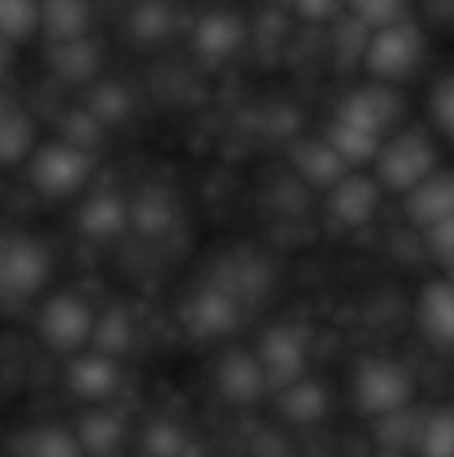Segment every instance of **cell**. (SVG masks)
<instances>
[{"label": "cell", "mask_w": 454, "mask_h": 457, "mask_svg": "<svg viewBox=\"0 0 454 457\" xmlns=\"http://www.w3.org/2000/svg\"><path fill=\"white\" fill-rule=\"evenodd\" d=\"M51 276L48 249L27 233H0V300L24 303Z\"/></svg>", "instance_id": "obj_1"}, {"label": "cell", "mask_w": 454, "mask_h": 457, "mask_svg": "<svg viewBox=\"0 0 454 457\" xmlns=\"http://www.w3.org/2000/svg\"><path fill=\"white\" fill-rule=\"evenodd\" d=\"M91 174L88 150L59 139L37 147L29 155V182L48 198H64L78 193Z\"/></svg>", "instance_id": "obj_2"}, {"label": "cell", "mask_w": 454, "mask_h": 457, "mask_svg": "<svg viewBox=\"0 0 454 457\" xmlns=\"http://www.w3.org/2000/svg\"><path fill=\"white\" fill-rule=\"evenodd\" d=\"M377 182L396 193H409L431 171H436V147L420 131H401L380 147Z\"/></svg>", "instance_id": "obj_3"}, {"label": "cell", "mask_w": 454, "mask_h": 457, "mask_svg": "<svg viewBox=\"0 0 454 457\" xmlns=\"http://www.w3.org/2000/svg\"><path fill=\"white\" fill-rule=\"evenodd\" d=\"M423 48H425L423 32L412 21L401 19L369 35L364 48V62L369 72L377 75L380 80H401L412 75V70L420 64Z\"/></svg>", "instance_id": "obj_4"}, {"label": "cell", "mask_w": 454, "mask_h": 457, "mask_svg": "<svg viewBox=\"0 0 454 457\" xmlns=\"http://www.w3.org/2000/svg\"><path fill=\"white\" fill-rule=\"evenodd\" d=\"M356 402L372 418L401 410L412 402V378L391 359H367L356 372Z\"/></svg>", "instance_id": "obj_5"}, {"label": "cell", "mask_w": 454, "mask_h": 457, "mask_svg": "<svg viewBox=\"0 0 454 457\" xmlns=\"http://www.w3.org/2000/svg\"><path fill=\"white\" fill-rule=\"evenodd\" d=\"M94 321L96 319L86 300L75 295H56L43 305L37 329L48 348L59 353H75L86 343H91Z\"/></svg>", "instance_id": "obj_6"}, {"label": "cell", "mask_w": 454, "mask_h": 457, "mask_svg": "<svg viewBox=\"0 0 454 457\" xmlns=\"http://www.w3.org/2000/svg\"><path fill=\"white\" fill-rule=\"evenodd\" d=\"M182 321L198 340L227 337L241 321V300L225 284H209L185 303Z\"/></svg>", "instance_id": "obj_7"}, {"label": "cell", "mask_w": 454, "mask_h": 457, "mask_svg": "<svg viewBox=\"0 0 454 457\" xmlns=\"http://www.w3.org/2000/svg\"><path fill=\"white\" fill-rule=\"evenodd\" d=\"M257 359L265 370L270 391H278L308 370V335L300 327H273L257 345Z\"/></svg>", "instance_id": "obj_8"}, {"label": "cell", "mask_w": 454, "mask_h": 457, "mask_svg": "<svg viewBox=\"0 0 454 457\" xmlns=\"http://www.w3.org/2000/svg\"><path fill=\"white\" fill-rule=\"evenodd\" d=\"M404 112V99L388 88V86H364L351 91L337 115L340 120H348L353 126H361L377 137H385V131L399 120V115Z\"/></svg>", "instance_id": "obj_9"}, {"label": "cell", "mask_w": 454, "mask_h": 457, "mask_svg": "<svg viewBox=\"0 0 454 457\" xmlns=\"http://www.w3.org/2000/svg\"><path fill=\"white\" fill-rule=\"evenodd\" d=\"M217 388L219 394L233 404H254L262 399L265 391H270L265 370L257 359V353L233 351L227 353L217 367Z\"/></svg>", "instance_id": "obj_10"}, {"label": "cell", "mask_w": 454, "mask_h": 457, "mask_svg": "<svg viewBox=\"0 0 454 457\" xmlns=\"http://www.w3.org/2000/svg\"><path fill=\"white\" fill-rule=\"evenodd\" d=\"M404 195L407 217L425 230L454 214V171H431Z\"/></svg>", "instance_id": "obj_11"}, {"label": "cell", "mask_w": 454, "mask_h": 457, "mask_svg": "<svg viewBox=\"0 0 454 457\" xmlns=\"http://www.w3.org/2000/svg\"><path fill=\"white\" fill-rule=\"evenodd\" d=\"M377 206H380V182L364 174L348 171L334 187H329V209L348 228L367 225L375 217Z\"/></svg>", "instance_id": "obj_12"}, {"label": "cell", "mask_w": 454, "mask_h": 457, "mask_svg": "<svg viewBox=\"0 0 454 457\" xmlns=\"http://www.w3.org/2000/svg\"><path fill=\"white\" fill-rule=\"evenodd\" d=\"M120 383V372L115 364V356H107L102 351L80 353L70 361L67 370V386L75 396L86 402H99L115 394Z\"/></svg>", "instance_id": "obj_13"}, {"label": "cell", "mask_w": 454, "mask_h": 457, "mask_svg": "<svg viewBox=\"0 0 454 457\" xmlns=\"http://www.w3.org/2000/svg\"><path fill=\"white\" fill-rule=\"evenodd\" d=\"M246 37V27L244 21L230 13V11H211L206 13L198 24H195V51L209 59V62H225L230 59Z\"/></svg>", "instance_id": "obj_14"}, {"label": "cell", "mask_w": 454, "mask_h": 457, "mask_svg": "<svg viewBox=\"0 0 454 457\" xmlns=\"http://www.w3.org/2000/svg\"><path fill=\"white\" fill-rule=\"evenodd\" d=\"M91 27L88 0H40L37 3V29L48 43L83 37Z\"/></svg>", "instance_id": "obj_15"}, {"label": "cell", "mask_w": 454, "mask_h": 457, "mask_svg": "<svg viewBox=\"0 0 454 457\" xmlns=\"http://www.w3.org/2000/svg\"><path fill=\"white\" fill-rule=\"evenodd\" d=\"M131 222L128 206L118 193H96L91 198L83 201V206L78 209V228L88 236V238H115L126 230V225Z\"/></svg>", "instance_id": "obj_16"}, {"label": "cell", "mask_w": 454, "mask_h": 457, "mask_svg": "<svg viewBox=\"0 0 454 457\" xmlns=\"http://www.w3.org/2000/svg\"><path fill=\"white\" fill-rule=\"evenodd\" d=\"M423 332L439 345H454V281H433L417 303Z\"/></svg>", "instance_id": "obj_17"}, {"label": "cell", "mask_w": 454, "mask_h": 457, "mask_svg": "<svg viewBox=\"0 0 454 457\" xmlns=\"http://www.w3.org/2000/svg\"><path fill=\"white\" fill-rule=\"evenodd\" d=\"M45 59H48V70L67 83H86L99 70V51L86 35L75 40L51 43Z\"/></svg>", "instance_id": "obj_18"}, {"label": "cell", "mask_w": 454, "mask_h": 457, "mask_svg": "<svg viewBox=\"0 0 454 457\" xmlns=\"http://www.w3.org/2000/svg\"><path fill=\"white\" fill-rule=\"evenodd\" d=\"M276 394H278L281 415L294 426H313L329 410V396H326L324 386H318L316 380H308V378H300V380L278 388Z\"/></svg>", "instance_id": "obj_19"}, {"label": "cell", "mask_w": 454, "mask_h": 457, "mask_svg": "<svg viewBox=\"0 0 454 457\" xmlns=\"http://www.w3.org/2000/svg\"><path fill=\"white\" fill-rule=\"evenodd\" d=\"M294 163L310 185L324 187V190L334 187L351 171V166L337 155V150L326 139L297 145L294 147Z\"/></svg>", "instance_id": "obj_20"}, {"label": "cell", "mask_w": 454, "mask_h": 457, "mask_svg": "<svg viewBox=\"0 0 454 457\" xmlns=\"http://www.w3.org/2000/svg\"><path fill=\"white\" fill-rule=\"evenodd\" d=\"M334 150L337 155L348 163V166H364V163H372L383 147V137L361 129V126H353L348 120H340L334 118L332 126L326 129V137H324Z\"/></svg>", "instance_id": "obj_21"}, {"label": "cell", "mask_w": 454, "mask_h": 457, "mask_svg": "<svg viewBox=\"0 0 454 457\" xmlns=\"http://www.w3.org/2000/svg\"><path fill=\"white\" fill-rule=\"evenodd\" d=\"M423 423H425V418L415 415L409 410V404H407L401 410H393V412L377 418V423H375V442H380V447L385 453L420 450Z\"/></svg>", "instance_id": "obj_22"}, {"label": "cell", "mask_w": 454, "mask_h": 457, "mask_svg": "<svg viewBox=\"0 0 454 457\" xmlns=\"http://www.w3.org/2000/svg\"><path fill=\"white\" fill-rule=\"evenodd\" d=\"M13 453L29 457H75L83 455L78 436L59 426H37L29 431H21L16 442L11 445Z\"/></svg>", "instance_id": "obj_23"}, {"label": "cell", "mask_w": 454, "mask_h": 457, "mask_svg": "<svg viewBox=\"0 0 454 457\" xmlns=\"http://www.w3.org/2000/svg\"><path fill=\"white\" fill-rule=\"evenodd\" d=\"M131 222L139 233L144 236H161L166 233L174 220H177V204L174 198L161 190V187H147L139 193V198L134 201V206H128Z\"/></svg>", "instance_id": "obj_24"}, {"label": "cell", "mask_w": 454, "mask_h": 457, "mask_svg": "<svg viewBox=\"0 0 454 457\" xmlns=\"http://www.w3.org/2000/svg\"><path fill=\"white\" fill-rule=\"evenodd\" d=\"M78 445L86 455H112L126 436L123 423L110 412H88L75 428Z\"/></svg>", "instance_id": "obj_25"}, {"label": "cell", "mask_w": 454, "mask_h": 457, "mask_svg": "<svg viewBox=\"0 0 454 457\" xmlns=\"http://www.w3.org/2000/svg\"><path fill=\"white\" fill-rule=\"evenodd\" d=\"M35 126L21 107H13L0 118V166H13L32 153Z\"/></svg>", "instance_id": "obj_26"}, {"label": "cell", "mask_w": 454, "mask_h": 457, "mask_svg": "<svg viewBox=\"0 0 454 457\" xmlns=\"http://www.w3.org/2000/svg\"><path fill=\"white\" fill-rule=\"evenodd\" d=\"M131 335L134 329H131V319L126 316V311L112 308L94 321L91 343L96 345V351L107 356H118V353H126V348L131 345Z\"/></svg>", "instance_id": "obj_27"}, {"label": "cell", "mask_w": 454, "mask_h": 457, "mask_svg": "<svg viewBox=\"0 0 454 457\" xmlns=\"http://www.w3.org/2000/svg\"><path fill=\"white\" fill-rule=\"evenodd\" d=\"M40 0H0V35L11 43H24L37 29Z\"/></svg>", "instance_id": "obj_28"}, {"label": "cell", "mask_w": 454, "mask_h": 457, "mask_svg": "<svg viewBox=\"0 0 454 457\" xmlns=\"http://www.w3.org/2000/svg\"><path fill=\"white\" fill-rule=\"evenodd\" d=\"M417 453L431 457H454V407H442L425 418Z\"/></svg>", "instance_id": "obj_29"}, {"label": "cell", "mask_w": 454, "mask_h": 457, "mask_svg": "<svg viewBox=\"0 0 454 457\" xmlns=\"http://www.w3.org/2000/svg\"><path fill=\"white\" fill-rule=\"evenodd\" d=\"M174 27V11L163 0H144L131 13V32L139 40H163Z\"/></svg>", "instance_id": "obj_30"}, {"label": "cell", "mask_w": 454, "mask_h": 457, "mask_svg": "<svg viewBox=\"0 0 454 457\" xmlns=\"http://www.w3.org/2000/svg\"><path fill=\"white\" fill-rule=\"evenodd\" d=\"M102 126H110V123H118L128 115L131 110V96L126 88H120L118 83H102L94 88L91 99H88V107H86Z\"/></svg>", "instance_id": "obj_31"}, {"label": "cell", "mask_w": 454, "mask_h": 457, "mask_svg": "<svg viewBox=\"0 0 454 457\" xmlns=\"http://www.w3.org/2000/svg\"><path fill=\"white\" fill-rule=\"evenodd\" d=\"M142 450L147 455H158V457H179L193 453L190 447V436L177 428L174 423H155L144 431V445Z\"/></svg>", "instance_id": "obj_32"}, {"label": "cell", "mask_w": 454, "mask_h": 457, "mask_svg": "<svg viewBox=\"0 0 454 457\" xmlns=\"http://www.w3.org/2000/svg\"><path fill=\"white\" fill-rule=\"evenodd\" d=\"M353 19L361 21L369 32L396 24L404 19L407 0H351Z\"/></svg>", "instance_id": "obj_33"}, {"label": "cell", "mask_w": 454, "mask_h": 457, "mask_svg": "<svg viewBox=\"0 0 454 457\" xmlns=\"http://www.w3.org/2000/svg\"><path fill=\"white\" fill-rule=\"evenodd\" d=\"M431 115L436 126L454 142V72L444 75L431 91Z\"/></svg>", "instance_id": "obj_34"}, {"label": "cell", "mask_w": 454, "mask_h": 457, "mask_svg": "<svg viewBox=\"0 0 454 457\" xmlns=\"http://www.w3.org/2000/svg\"><path fill=\"white\" fill-rule=\"evenodd\" d=\"M425 246L436 262L454 268V214L425 228Z\"/></svg>", "instance_id": "obj_35"}, {"label": "cell", "mask_w": 454, "mask_h": 457, "mask_svg": "<svg viewBox=\"0 0 454 457\" xmlns=\"http://www.w3.org/2000/svg\"><path fill=\"white\" fill-rule=\"evenodd\" d=\"M62 131H64L62 139H67V142H72V145L88 150V145H91V142L96 139V134L102 131V123H99L88 110H78V112H70V115L64 118Z\"/></svg>", "instance_id": "obj_36"}, {"label": "cell", "mask_w": 454, "mask_h": 457, "mask_svg": "<svg viewBox=\"0 0 454 457\" xmlns=\"http://www.w3.org/2000/svg\"><path fill=\"white\" fill-rule=\"evenodd\" d=\"M297 8L302 16L321 21V19H332L337 13L340 0H297Z\"/></svg>", "instance_id": "obj_37"}, {"label": "cell", "mask_w": 454, "mask_h": 457, "mask_svg": "<svg viewBox=\"0 0 454 457\" xmlns=\"http://www.w3.org/2000/svg\"><path fill=\"white\" fill-rule=\"evenodd\" d=\"M13 46L16 43H11L5 35H0V80L5 78V72H8V67L13 62Z\"/></svg>", "instance_id": "obj_38"}, {"label": "cell", "mask_w": 454, "mask_h": 457, "mask_svg": "<svg viewBox=\"0 0 454 457\" xmlns=\"http://www.w3.org/2000/svg\"><path fill=\"white\" fill-rule=\"evenodd\" d=\"M13 107H16V102H13V99H11V96H8V94L0 88V118H3L5 112H11Z\"/></svg>", "instance_id": "obj_39"}]
</instances>
